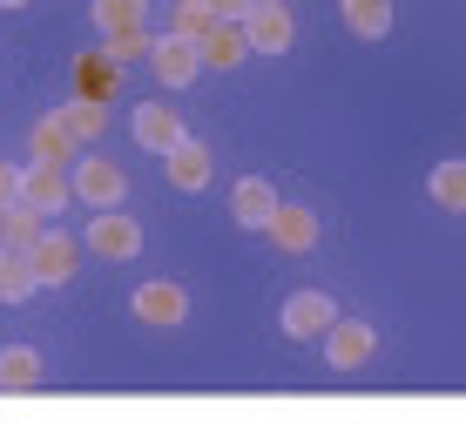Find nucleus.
<instances>
[{
  "instance_id": "24",
  "label": "nucleus",
  "mask_w": 466,
  "mask_h": 425,
  "mask_svg": "<svg viewBox=\"0 0 466 425\" xmlns=\"http://www.w3.org/2000/svg\"><path fill=\"white\" fill-rule=\"evenodd\" d=\"M41 230H47V223H41V209L7 203V243H14V250H35V243H41Z\"/></svg>"
},
{
  "instance_id": "7",
  "label": "nucleus",
  "mask_w": 466,
  "mask_h": 425,
  "mask_svg": "<svg viewBox=\"0 0 466 425\" xmlns=\"http://www.w3.org/2000/svg\"><path fill=\"white\" fill-rule=\"evenodd\" d=\"M372 351H379V324H365V318H339V324L325 331V358H331V371H359Z\"/></svg>"
},
{
  "instance_id": "19",
  "label": "nucleus",
  "mask_w": 466,
  "mask_h": 425,
  "mask_svg": "<svg viewBox=\"0 0 466 425\" xmlns=\"http://www.w3.org/2000/svg\"><path fill=\"white\" fill-rule=\"evenodd\" d=\"M339 14H345V27L359 41H385L392 35V0H339Z\"/></svg>"
},
{
  "instance_id": "9",
  "label": "nucleus",
  "mask_w": 466,
  "mask_h": 425,
  "mask_svg": "<svg viewBox=\"0 0 466 425\" xmlns=\"http://www.w3.org/2000/svg\"><path fill=\"white\" fill-rule=\"evenodd\" d=\"M68 196H75V183L61 176V162H27V169H21V203L27 209L55 217V209H68Z\"/></svg>"
},
{
  "instance_id": "2",
  "label": "nucleus",
  "mask_w": 466,
  "mask_h": 425,
  "mask_svg": "<svg viewBox=\"0 0 466 425\" xmlns=\"http://www.w3.org/2000/svg\"><path fill=\"white\" fill-rule=\"evenodd\" d=\"M244 35H250V55H291L298 21H291V7H284V0H250Z\"/></svg>"
},
{
  "instance_id": "16",
  "label": "nucleus",
  "mask_w": 466,
  "mask_h": 425,
  "mask_svg": "<svg viewBox=\"0 0 466 425\" xmlns=\"http://www.w3.org/2000/svg\"><path fill=\"white\" fill-rule=\"evenodd\" d=\"M116 88H122V68L108 55H82L75 61V95H82V102H116Z\"/></svg>"
},
{
  "instance_id": "5",
  "label": "nucleus",
  "mask_w": 466,
  "mask_h": 425,
  "mask_svg": "<svg viewBox=\"0 0 466 425\" xmlns=\"http://www.w3.org/2000/svg\"><path fill=\"white\" fill-rule=\"evenodd\" d=\"M75 196H82L88 209H116L128 196V176L108 156H75Z\"/></svg>"
},
{
  "instance_id": "21",
  "label": "nucleus",
  "mask_w": 466,
  "mask_h": 425,
  "mask_svg": "<svg viewBox=\"0 0 466 425\" xmlns=\"http://www.w3.org/2000/svg\"><path fill=\"white\" fill-rule=\"evenodd\" d=\"M95 27H102V41L108 35H142V0H95Z\"/></svg>"
},
{
  "instance_id": "1",
  "label": "nucleus",
  "mask_w": 466,
  "mask_h": 425,
  "mask_svg": "<svg viewBox=\"0 0 466 425\" xmlns=\"http://www.w3.org/2000/svg\"><path fill=\"white\" fill-rule=\"evenodd\" d=\"M128 310H136V324H149V331H176V324H189V290L149 277V284H136Z\"/></svg>"
},
{
  "instance_id": "15",
  "label": "nucleus",
  "mask_w": 466,
  "mask_h": 425,
  "mask_svg": "<svg viewBox=\"0 0 466 425\" xmlns=\"http://www.w3.org/2000/svg\"><path fill=\"white\" fill-rule=\"evenodd\" d=\"M426 196L446 209V217H466V156H446V162H432V176H426Z\"/></svg>"
},
{
  "instance_id": "18",
  "label": "nucleus",
  "mask_w": 466,
  "mask_h": 425,
  "mask_svg": "<svg viewBox=\"0 0 466 425\" xmlns=\"http://www.w3.org/2000/svg\"><path fill=\"white\" fill-rule=\"evenodd\" d=\"M35 264H27V250H14V243H0V304H27L35 298Z\"/></svg>"
},
{
  "instance_id": "3",
  "label": "nucleus",
  "mask_w": 466,
  "mask_h": 425,
  "mask_svg": "<svg viewBox=\"0 0 466 425\" xmlns=\"http://www.w3.org/2000/svg\"><path fill=\"white\" fill-rule=\"evenodd\" d=\"M278 324H284V338H298V345H311V338H325L331 324H339V304L325 298V290H291L278 310Z\"/></svg>"
},
{
  "instance_id": "26",
  "label": "nucleus",
  "mask_w": 466,
  "mask_h": 425,
  "mask_svg": "<svg viewBox=\"0 0 466 425\" xmlns=\"http://www.w3.org/2000/svg\"><path fill=\"white\" fill-rule=\"evenodd\" d=\"M7 203H21V169H14V162H0V209Z\"/></svg>"
},
{
  "instance_id": "20",
  "label": "nucleus",
  "mask_w": 466,
  "mask_h": 425,
  "mask_svg": "<svg viewBox=\"0 0 466 425\" xmlns=\"http://www.w3.org/2000/svg\"><path fill=\"white\" fill-rule=\"evenodd\" d=\"M41 385V351L35 345H7L0 351V391H35Z\"/></svg>"
},
{
  "instance_id": "25",
  "label": "nucleus",
  "mask_w": 466,
  "mask_h": 425,
  "mask_svg": "<svg viewBox=\"0 0 466 425\" xmlns=\"http://www.w3.org/2000/svg\"><path fill=\"white\" fill-rule=\"evenodd\" d=\"M102 55L116 61V68H128V61H149V35H108Z\"/></svg>"
},
{
  "instance_id": "23",
  "label": "nucleus",
  "mask_w": 466,
  "mask_h": 425,
  "mask_svg": "<svg viewBox=\"0 0 466 425\" xmlns=\"http://www.w3.org/2000/svg\"><path fill=\"white\" fill-rule=\"evenodd\" d=\"M217 27V14L203 7V0H176V21H169V35H183V41H197L203 47V35Z\"/></svg>"
},
{
  "instance_id": "12",
  "label": "nucleus",
  "mask_w": 466,
  "mask_h": 425,
  "mask_svg": "<svg viewBox=\"0 0 466 425\" xmlns=\"http://www.w3.org/2000/svg\"><path fill=\"white\" fill-rule=\"evenodd\" d=\"M230 217L244 223V230H270V217H278V189H270L264 176H237V189H230Z\"/></svg>"
},
{
  "instance_id": "4",
  "label": "nucleus",
  "mask_w": 466,
  "mask_h": 425,
  "mask_svg": "<svg viewBox=\"0 0 466 425\" xmlns=\"http://www.w3.org/2000/svg\"><path fill=\"white\" fill-rule=\"evenodd\" d=\"M27 264H35L41 290H61V284H75V270H82V243L61 237V230H41V243L27 250Z\"/></svg>"
},
{
  "instance_id": "28",
  "label": "nucleus",
  "mask_w": 466,
  "mask_h": 425,
  "mask_svg": "<svg viewBox=\"0 0 466 425\" xmlns=\"http://www.w3.org/2000/svg\"><path fill=\"white\" fill-rule=\"evenodd\" d=\"M0 243H7V209H0Z\"/></svg>"
},
{
  "instance_id": "14",
  "label": "nucleus",
  "mask_w": 466,
  "mask_h": 425,
  "mask_svg": "<svg viewBox=\"0 0 466 425\" xmlns=\"http://www.w3.org/2000/svg\"><path fill=\"white\" fill-rule=\"evenodd\" d=\"M75 149H82V142L68 136L61 108H47V116H35V128H27V156H35V162H75Z\"/></svg>"
},
{
  "instance_id": "22",
  "label": "nucleus",
  "mask_w": 466,
  "mask_h": 425,
  "mask_svg": "<svg viewBox=\"0 0 466 425\" xmlns=\"http://www.w3.org/2000/svg\"><path fill=\"white\" fill-rule=\"evenodd\" d=\"M61 122H68V136L75 142H95L108 128V102H82V95H75L68 108H61Z\"/></svg>"
},
{
  "instance_id": "10",
  "label": "nucleus",
  "mask_w": 466,
  "mask_h": 425,
  "mask_svg": "<svg viewBox=\"0 0 466 425\" xmlns=\"http://www.w3.org/2000/svg\"><path fill=\"white\" fill-rule=\"evenodd\" d=\"M318 209H304V203H278V217H270V243H278L284 257H304V250H318Z\"/></svg>"
},
{
  "instance_id": "17",
  "label": "nucleus",
  "mask_w": 466,
  "mask_h": 425,
  "mask_svg": "<svg viewBox=\"0 0 466 425\" xmlns=\"http://www.w3.org/2000/svg\"><path fill=\"white\" fill-rule=\"evenodd\" d=\"M237 61H250L244 21H217L210 35H203V68H237Z\"/></svg>"
},
{
  "instance_id": "29",
  "label": "nucleus",
  "mask_w": 466,
  "mask_h": 425,
  "mask_svg": "<svg viewBox=\"0 0 466 425\" xmlns=\"http://www.w3.org/2000/svg\"><path fill=\"white\" fill-rule=\"evenodd\" d=\"M0 7H27V0H0Z\"/></svg>"
},
{
  "instance_id": "8",
  "label": "nucleus",
  "mask_w": 466,
  "mask_h": 425,
  "mask_svg": "<svg viewBox=\"0 0 466 425\" xmlns=\"http://www.w3.org/2000/svg\"><path fill=\"white\" fill-rule=\"evenodd\" d=\"M149 68H156L163 88H189L203 75V47L183 41V35H163V41H149Z\"/></svg>"
},
{
  "instance_id": "11",
  "label": "nucleus",
  "mask_w": 466,
  "mask_h": 425,
  "mask_svg": "<svg viewBox=\"0 0 466 425\" xmlns=\"http://www.w3.org/2000/svg\"><path fill=\"white\" fill-rule=\"evenodd\" d=\"M163 169H169V183L183 189V196H197V189H203V183H210V176H217V156L203 149L197 136H183V142H176V149L163 156Z\"/></svg>"
},
{
  "instance_id": "27",
  "label": "nucleus",
  "mask_w": 466,
  "mask_h": 425,
  "mask_svg": "<svg viewBox=\"0 0 466 425\" xmlns=\"http://www.w3.org/2000/svg\"><path fill=\"white\" fill-rule=\"evenodd\" d=\"M203 7H210L217 21H244V14H250V0H203Z\"/></svg>"
},
{
  "instance_id": "6",
  "label": "nucleus",
  "mask_w": 466,
  "mask_h": 425,
  "mask_svg": "<svg viewBox=\"0 0 466 425\" xmlns=\"http://www.w3.org/2000/svg\"><path fill=\"white\" fill-rule=\"evenodd\" d=\"M88 250L102 257V264H128V257L142 250V230H136V217H116V209H95V217H88Z\"/></svg>"
},
{
  "instance_id": "13",
  "label": "nucleus",
  "mask_w": 466,
  "mask_h": 425,
  "mask_svg": "<svg viewBox=\"0 0 466 425\" xmlns=\"http://www.w3.org/2000/svg\"><path fill=\"white\" fill-rule=\"evenodd\" d=\"M183 136H189V128H183V116H176V108H163V102L136 108V142H142L149 156H169Z\"/></svg>"
}]
</instances>
